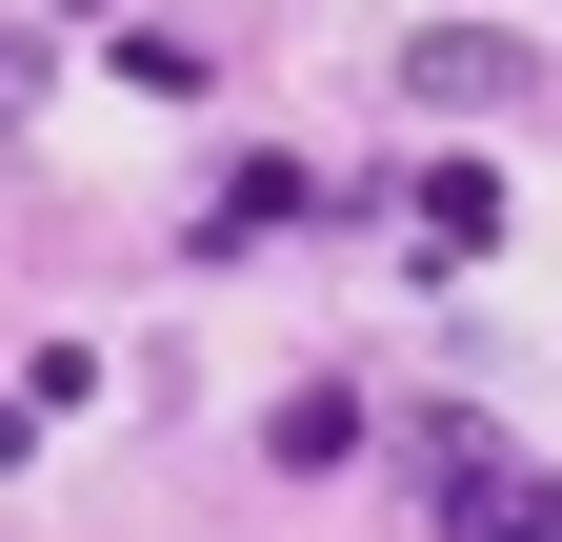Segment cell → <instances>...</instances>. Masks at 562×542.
<instances>
[{
    "instance_id": "1",
    "label": "cell",
    "mask_w": 562,
    "mask_h": 542,
    "mask_svg": "<svg viewBox=\"0 0 562 542\" xmlns=\"http://www.w3.org/2000/svg\"><path fill=\"white\" fill-rule=\"evenodd\" d=\"M302 222H322V161H302V142H261V161L201 181V222H181V241H201V261H261V241H302Z\"/></svg>"
},
{
    "instance_id": "2",
    "label": "cell",
    "mask_w": 562,
    "mask_h": 542,
    "mask_svg": "<svg viewBox=\"0 0 562 542\" xmlns=\"http://www.w3.org/2000/svg\"><path fill=\"white\" fill-rule=\"evenodd\" d=\"M402 81H422V101H462V121H503V101L542 81V60H522L503 21H422V41H402Z\"/></svg>"
},
{
    "instance_id": "3",
    "label": "cell",
    "mask_w": 562,
    "mask_h": 542,
    "mask_svg": "<svg viewBox=\"0 0 562 542\" xmlns=\"http://www.w3.org/2000/svg\"><path fill=\"white\" fill-rule=\"evenodd\" d=\"M402 241L442 261V282H462V261H503V161H422V181H402Z\"/></svg>"
},
{
    "instance_id": "4",
    "label": "cell",
    "mask_w": 562,
    "mask_h": 542,
    "mask_svg": "<svg viewBox=\"0 0 562 542\" xmlns=\"http://www.w3.org/2000/svg\"><path fill=\"white\" fill-rule=\"evenodd\" d=\"M503 483H522V462H503V422H422V522H503Z\"/></svg>"
},
{
    "instance_id": "5",
    "label": "cell",
    "mask_w": 562,
    "mask_h": 542,
    "mask_svg": "<svg viewBox=\"0 0 562 542\" xmlns=\"http://www.w3.org/2000/svg\"><path fill=\"white\" fill-rule=\"evenodd\" d=\"M261 442H281V483H322V462H362V402H341V382H281Z\"/></svg>"
},
{
    "instance_id": "6",
    "label": "cell",
    "mask_w": 562,
    "mask_h": 542,
    "mask_svg": "<svg viewBox=\"0 0 562 542\" xmlns=\"http://www.w3.org/2000/svg\"><path fill=\"white\" fill-rule=\"evenodd\" d=\"M121 81H140V101H201V81H222V60H201L181 21H121Z\"/></svg>"
},
{
    "instance_id": "7",
    "label": "cell",
    "mask_w": 562,
    "mask_h": 542,
    "mask_svg": "<svg viewBox=\"0 0 562 542\" xmlns=\"http://www.w3.org/2000/svg\"><path fill=\"white\" fill-rule=\"evenodd\" d=\"M482 542H562V483H503V522H482Z\"/></svg>"
},
{
    "instance_id": "8",
    "label": "cell",
    "mask_w": 562,
    "mask_h": 542,
    "mask_svg": "<svg viewBox=\"0 0 562 542\" xmlns=\"http://www.w3.org/2000/svg\"><path fill=\"white\" fill-rule=\"evenodd\" d=\"M21 101H41V41H0V142H21Z\"/></svg>"
}]
</instances>
